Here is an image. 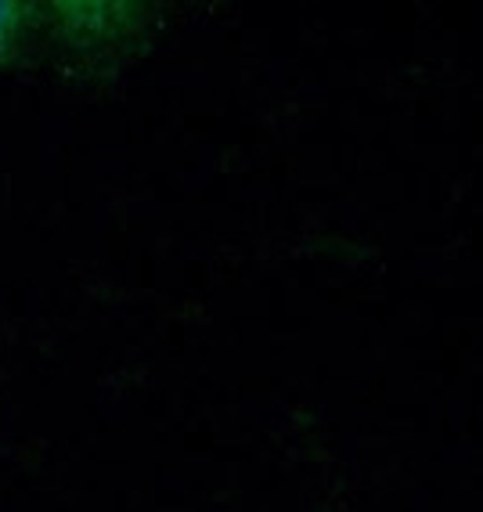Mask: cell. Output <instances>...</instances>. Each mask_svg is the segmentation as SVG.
Here are the masks:
<instances>
[{"label":"cell","mask_w":483,"mask_h":512,"mask_svg":"<svg viewBox=\"0 0 483 512\" xmlns=\"http://www.w3.org/2000/svg\"><path fill=\"white\" fill-rule=\"evenodd\" d=\"M152 26L141 4L0 0V69L55 65L62 73H98L130 58Z\"/></svg>","instance_id":"1"}]
</instances>
